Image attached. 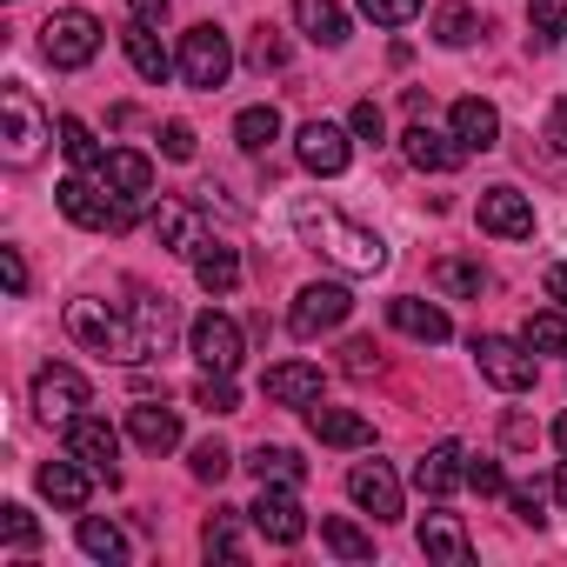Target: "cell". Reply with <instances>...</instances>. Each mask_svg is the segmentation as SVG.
Segmentation results:
<instances>
[{"instance_id": "e575fe53", "label": "cell", "mask_w": 567, "mask_h": 567, "mask_svg": "<svg viewBox=\"0 0 567 567\" xmlns=\"http://www.w3.org/2000/svg\"><path fill=\"white\" fill-rule=\"evenodd\" d=\"M321 540H328V554H341V560H374V534H361V527L341 520V514L321 520Z\"/></svg>"}, {"instance_id": "f5cc1de1", "label": "cell", "mask_w": 567, "mask_h": 567, "mask_svg": "<svg viewBox=\"0 0 567 567\" xmlns=\"http://www.w3.org/2000/svg\"><path fill=\"white\" fill-rule=\"evenodd\" d=\"M127 14H134L141 28H161V21H167V0H127Z\"/></svg>"}, {"instance_id": "e0dca14e", "label": "cell", "mask_w": 567, "mask_h": 567, "mask_svg": "<svg viewBox=\"0 0 567 567\" xmlns=\"http://www.w3.org/2000/svg\"><path fill=\"white\" fill-rule=\"evenodd\" d=\"M481 227H487L494 240H527V234H534L527 194H520V187H487V194H481Z\"/></svg>"}, {"instance_id": "2e32d148", "label": "cell", "mask_w": 567, "mask_h": 567, "mask_svg": "<svg viewBox=\"0 0 567 567\" xmlns=\"http://www.w3.org/2000/svg\"><path fill=\"white\" fill-rule=\"evenodd\" d=\"M321 388H328V381H321V368H308V361H280V368H267V374H260V394H267V401L301 408V414L321 401Z\"/></svg>"}, {"instance_id": "74e56055", "label": "cell", "mask_w": 567, "mask_h": 567, "mask_svg": "<svg viewBox=\"0 0 567 567\" xmlns=\"http://www.w3.org/2000/svg\"><path fill=\"white\" fill-rule=\"evenodd\" d=\"M520 341H527L534 354H567V308H560V315H527Z\"/></svg>"}, {"instance_id": "7a4b0ae2", "label": "cell", "mask_w": 567, "mask_h": 567, "mask_svg": "<svg viewBox=\"0 0 567 567\" xmlns=\"http://www.w3.org/2000/svg\"><path fill=\"white\" fill-rule=\"evenodd\" d=\"M54 200H61V214H68L74 227H87V234H121V227L134 220V207H127L114 187L87 181V174H68V181L54 187Z\"/></svg>"}, {"instance_id": "5bb4252c", "label": "cell", "mask_w": 567, "mask_h": 567, "mask_svg": "<svg viewBox=\"0 0 567 567\" xmlns=\"http://www.w3.org/2000/svg\"><path fill=\"white\" fill-rule=\"evenodd\" d=\"M127 321H134V361L167 354V341H174V301L167 295H134L127 301Z\"/></svg>"}, {"instance_id": "9a60e30c", "label": "cell", "mask_w": 567, "mask_h": 567, "mask_svg": "<svg viewBox=\"0 0 567 567\" xmlns=\"http://www.w3.org/2000/svg\"><path fill=\"white\" fill-rule=\"evenodd\" d=\"M68 454H74V461H87L94 474H107V487L121 481V467H114V454H121V434H114L107 421H94V414H74V421H68Z\"/></svg>"}, {"instance_id": "603a6c76", "label": "cell", "mask_w": 567, "mask_h": 567, "mask_svg": "<svg viewBox=\"0 0 567 567\" xmlns=\"http://www.w3.org/2000/svg\"><path fill=\"white\" fill-rule=\"evenodd\" d=\"M388 321H394L401 334H414V341H427V348H441V341L454 334V321H447V308H434V301H414V295H394V301H388Z\"/></svg>"}, {"instance_id": "52a82bcc", "label": "cell", "mask_w": 567, "mask_h": 567, "mask_svg": "<svg viewBox=\"0 0 567 567\" xmlns=\"http://www.w3.org/2000/svg\"><path fill=\"white\" fill-rule=\"evenodd\" d=\"M41 54H48L54 68H87V61L101 54V21H94V14H81V8L54 14V21L41 28Z\"/></svg>"}, {"instance_id": "816d5d0a", "label": "cell", "mask_w": 567, "mask_h": 567, "mask_svg": "<svg viewBox=\"0 0 567 567\" xmlns=\"http://www.w3.org/2000/svg\"><path fill=\"white\" fill-rule=\"evenodd\" d=\"M507 501H514V514H520V520H534V527L547 520V514H540V487H514Z\"/></svg>"}, {"instance_id": "f35d334b", "label": "cell", "mask_w": 567, "mask_h": 567, "mask_svg": "<svg viewBox=\"0 0 567 567\" xmlns=\"http://www.w3.org/2000/svg\"><path fill=\"white\" fill-rule=\"evenodd\" d=\"M527 28H534V54H540V48H560V41H567V0H534Z\"/></svg>"}, {"instance_id": "d590c367", "label": "cell", "mask_w": 567, "mask_h": 567, "mask_svg": "<svg viewBox=\"0 0 567 567\" xmlns=\"http://www.w3.org/2000/svg\"><path fill=\"white\" fill-rule=\"evenodd\" d=\"M54 134H61V154H68L74 167H87V174L101 167V141L87 134V121H74V114H61V121H54Z\"/></svg>"}, {"instance_id": "8d00e7d4", "label": "cell", "mask_w": 567, "mask_h": 567, "mask_svg": "<svg viewBox=\"0 0 567 567\" xmlns=\"http://www.w3.org/2000/svg\"><path fill=\"white\" fill-rule=\"evenodd\" d=\"M474 34H481V21H474L467 0H447V8L434 14V41H441V48H467Z\"/></svg>"}, {"instance_id": "cb8c5ba5", "label": "cell", "mask_w": 567, "mask_h": 567, "mask_svg": "<svg viewBox=\"0 0 567 567\" xmlns=\"http://www.w3.org/2000/svg\"><path fill=\"white\" fill-rule=\"evenodd\" d=\"M421 554L427 560H447V567H467L474 560V540H467L461 514H421Z\"/></svg>"}, {"instance_id": "ab89813d", "label": "cell", "mask_w": 567, "mask_h": 567, "mask_svg": "<svg viewBox=\"0 0 567 567\" xmlns=\"http://www.w3.org/2000/svg\"><path fill=\"white\" fill-rule=\"evenodd\" d=\"M434 288L441 295H481L487 274H481V260H434Z\"/></svg>"}, {"instance_id": "8fae6325", "label": "cell", "mask_w": 567, "mask_h": 567, "mask_svg": "<svg viewBox=\"0 0 567 567\" xmlns=\"http://www.w3.org/2000/svg\"><path fill=\"white\" fill-rule=\"evenodd\" d=\"M34 408H41V421H74L87 408V374L68 368V361H48L34 374Z\"/></svg>"}, {"instance_id": "ee69618b", "label": "cell", "mask_w": 567, "mask_h": 567, "mask_svg": "<svg viewBox=\"0 0 567 567\" xmlns=\"http://www.w3.org/2000/svg\"><path fill=\"white\" fill-rule=\"evenodd\" d=\"M361 14H368L374 28H408V21L421 14V0H361Z\"/></svg>"}, {"instance_id": "7bdbcfd3", "label": "cell", "mask_w": 567, "mask_h": 567, "mask_svg": "<svg viewBox=\"0 0 567 567\" xmlns=\"http://www.w3.org/2000/svg\"><path fill=\"white\" fill-rule=\"evenodd\" d=\"M247 68H260V74L288 68V41H280L274 28H260V34H254V48H247Z\"/></svg>"}, {"instance_id": "8992f818", "label": "cell", "mask_w": 567, "mask_h": 567, "mask_svg": "<svg viewBox=\"0 0 567 567\" xmlns=\"http://www.w3.org/2000/svg\"><path fill=\"white\" fill-rule=\"evenodd\" d=\"M474 368H481V381L501 388V394H527V388H534V354H527V341L481 334V341H474Z\"/></svg>"}, {"instance_id": "d6a6232c", "label": "cell", "mask_w": 567, "mask_h": 567, "mask_svg": "<svg viewBox=\"0 0 567 567\" xmlns=\"http://www.w3.org/2000/svg\"><path fill=\"white\" fill-rule=\"evenodd\" d=\"M81 554H94V560H107V567H121V560H127V534H121L114 520H101V514H87V520H81Z\"/></svg>"}, {"instance_id": "4dcf8cb0", "label": "cell", "mask_w": 567, "mask_h": 567, "mask_svg": "<svg viewBox=\"0 0 567 567\" xmlns=\"http://www.w3.org/2000/svg\"><path fill=\"white\" fill-rule=\"evenodd\" d=\"M127 61H134V74H141V81H154V87L174 74V54L161 48V28H141V21L127 28Z\"/></svg>"}, {"instance_id": "6f0895ef", "label": "cell", "mask_w": 567, "mask_h": 567, "mask_svg": "<svg viewBox=\"0 0 567 567\" xmlns=\"http://www.w3.org/2000/svg\"><path fill=\"white\" fill-rule=\"evenodd\" d=\"M554 447H560V454H567V414H560V421H554Z\"/></svg>"}, {"instance_id": "4316f807", "label": "cell", "mask_w": 567, "mask_h": 567, "mask_svg": "<svg viewBox=\"0 0 567 567\" xmlns=\"http://www.w3.org/2000/svg\"><path fill=\"white\" fill-rule=\"evenodd\" d=\"M194 280H200L207 295H234L240 288V254L220 247V240H200L194 247Z\"/></svg>"}, {"instance_id": "681fc988", "label": "cell", "mask_w": 567, "mask_h": 567, "mask_svg": "<svg viewBox=\"0 0 567 567\" xmlns=\"http://www.w3.org/2000/svg\"><path fill=\"white\" fill-rule=\"evenodd\" d=\"M467 487H474V494H487V501H494V494H507V474H501V467H494V461H467Z\"/></svg>"}, {"instance_id": "9c48e42d", "label": "cell", "mask_w": 567, "mask_h": 567, "mask_svg": "<svg viewBox=\"0 0 567 567\" xmlns=\"http://www.w3.org/2000/svg\"><path fill=\"white\" fill-rule=\"evenodd\" d=\"M187 348H194V361H200L207 374H234V368H240V328H234L220 308L194 315V328H187Z\"/></svg>"}, {"instance_id": "f6af8a7d", "label": "cell", "mask_w": 567, "mask_h": 567, "mask_svg": "<svg viewBox=\"0 0 567 567\" xmlns=\"http://www.w3.org/2000/svg\"><path fill=\"white\" fill-rule=\"evenodd\" d=\"M227 467H234V454L220 441H200L194 447V481H227Z\"/></svg>"}, {"instance_id": "836d02e7", "label": "cell", "mask_w": 567, "mask_h": 567, "mask_svg": "<svg viewBox=\"0 0 567 567\" xmlns=\"http://www.w3.org/2000/svg\"><path fill=\"white\" fill-rule=\"evenodd\" d=\"M200 547H207V560H247V540L234 527V507H214V520L200 527Z\"/></svg>"}, {"instance_id": "1f68e13d", "label": "cell", "mask_w": 567, "mask_h": 567, "mask_svg": "<svg viewBox=\"0 0 567 567\" xmlns=\"http://www.w3.org/2000/svg\"><path fill=\"white\" fill-rule=\"evenodd\" d=\"M234 141H240L247 154H267V147L280 141V107H240V114H234Z\"/></svg>"}, {"instance_id": "c3c4849f", "label": "cell", "mask_w": 567, "mask_h": 567, "mask_svg": "<svg viewBox=\"0 0 567 567\" xmlns=\"http://www.w3.org/2000/svg\"><path fill=\"white\" fill-rule=\"evenodd\" d=\"M354 381H368V374H381V348L374 341H348V361H341Z\"/></svg>"}, {"instance_id": "d6986e66", "label": "cell", "mask_w": 567, "mask_h": 567, "mask_svg": "<svg viewBox=\"0 0 567 567\" xmlns=\"http://www.w3.org/2000/svg\"><path fill=\"white\" fill-rule=\"evenodd\" d=\"M348 494H354L374 520H401V481H394L388 461H361V467L348 474Z\"/></svg>"}, {"instance_id": "6da1fadb", "label": "cell", "mask_w": 567, "mask_h": 567, "mask_svg": "<svg viewBox=\"0 0 567 567\" xmlns=\"http://www.w3.org/2000/svg\"><path fill=\"white\" fill-rule=\"evenodd\" d=\"M295 227H301V240H315L334 267H348V274H381L388 267V240L381 234H368V227H354V220H341L334 207H321V200H301L295 207Z\"/></svg>"}, {"instance_id": "5b68a950", "label": "cell", "mask_w": 567, "mask_h": 567, "mask_svg": "<svg viewBox=\"0 0 567 567\" xmlns=\"http://www.w3.org/2000/svg\"><path fill=\"white\" fill-rule=\"evenodd\" d=\"M181 74H187V87H200V94L227 87V74H234V48H227V34H220L214 21L187 28V41H181Z\"/></svg>"}, {"instance_id": "3957f363", "label": "cell", "mask_w": 567, "mask_h": 567, "mask_svg": "<svg viewBox=\"0 0 567 567\" xmlns=\"http://www.w3.org/2000/svg\"><path fill=\"white\" fill-rule=\"evenodd\" d=\"M68 334L87 348V354H107V361H134V321L107 301H68Z\"/></svg>"}, {"instance_id": "83f0119b", "label": "cell", "mask_w": 567, "mask_h": 567, "mask_svg": "<svg viewBox=\"0 0 567 567\" xmlns=\"http://www.w3.org/2000/svg\"><path fill=\"white\" fill-rule=\"evenodd\" d=\"M295 28L321 48H341L348 41V14H341V0H295Z\"/></svg>"}, {"instance_id": "60d3db41", "label": "cell", "mask_w": 567, "mask_h": 567, "mask_svg": "<svg viewBox=\"0 0 567 567\" xmlns=\"http://www.w3.org/2000/svg\"><path fill=\"white\" fill-rule=\"evenodd\" d=\"M0 540H8V547H41V520L21 501H8V507H0Z\"/></svg>"}, {"instance_id": "30bf717a", "label": "cell", "mask_w": 567, "mask_h": 567, "mask_svg": "<svg viewBox=\"0 0 567 567\" xmlns=\"http://www.w3.org/2000/svg\"><path fill=\"white\" fill-rule=\"evenodd\" d=\"M247 514H254V527H260L274 547H295V540L308 534V507L295 501V487H274V481H260V501H254Z\"/></svg>"}, {"instance_id": "b9f144b4", "label": "cell", "mask_w": 567, "mask_h": 567, "mask_svg": "<svg viewBox=\"0 0 567 567\" xmlns=\"http://www.w3.org/2000/svg\"><path fill=\"white\" fill-rule=\"evenodd\" d=\"M194 401H200L207 414H240V394H234V374H207V381L194 388Z\"/></svg>"}, {"instance_id": "f546056e", "label": "cell", "mask_w": 567, "mask_h": 567, "mask_svg": "<svg viewBox=\"0 0 567 567\" xmlns=\"http://www.w3.org/2000/svg\"><path fill=\"white\" fill-rule=\"evenodd\" d=\"M247 474H254V481H274V487H301V481H308V461H301L295 447H267V441H260V447L247 454Z\"/></svg>"}, {"instance_id": "11a10c76", "label": "cell", "mask_w": 567, "mask_h": 567, "mask_svg": "<svg viewBox=\"0 0 567 567\" xmlns=\"http://www.w3.org/2000/svg\"><path fill=\"white\" fill-rule=\"evenodd\" d=\"M540 288H547V295L567 308V267H547V274H540Z\"/></svg>"}, {"instance_id": "d4e9b609", "label": "cell", "mask_w": 567, "mask_h": 567, "mask_svg": "<svg viewBox=\"0 0 567 567\" xmlns=\"http://www.w3.org/2000/svg\"><path fill=\"white\" fill-rule=\"evenodd\" d=\"M454 141H461L467 154H487V147H501V114H494L481 94L454 101Z\"/></svg>"}, {"instance_id": "277c9868", "label": "cell", "mask_w": 567, "mask_h": 567, "mask_svg": "<svg viewBox=\"0 0 567 567\" xmlns=\"http://www.w3.org/2000/svg\"><path fill=\"white\" fill-rule=\"evenodd\" d=\"M0 121H8V127H0V141H8V161L14 167H28V161H41V147H48V114H41V101L21 87V81H8V87H0Z\"/></svg>"}, {"instance_id": "44dd1931", "label": "cell", "mask_w": 567, "mask_h": 567, "mask_svg": "<svg viewBox=\"0 0 567 567\" xmlns=\"http://www.w3.org/2000/svg\"><path fill=\"white\" fill-rule=\"evenodd\" d=\"M308 434L321 441V447H368L374 441V421L368 414H354V408H308Z\"/></svg>"}, {"instance_id": "f907efd6", "label": "cell", "mask_w": 567, "mask_h": 567, "mask_svg": "<svg viewBox=\"0 0 567 567\" xmlns=\"http://www.w3.org/2000/svg\"><path fill=\"white\" fill-rule=\"evenodd\" d=\"M0 274H8V295H28V260H21V247H0Z\"/></svg>"}, {"instance_id": "ffe728a7", "label": "cell", "mask_w": 567, "mask_h": 567, "mask_svg": "<svg viewBox=\"0 0 567 567\" xmlns=\"http://www.w3.org/2000/svg\"><path fill=\"white\" fill-rule=\"evenodd\" d=\"M401 154H408L421 174H454V167L467 161V147H461V141H447V134H434L421 114H414V127L401 134Z\"/></svg>"}, {"instance_id": "db71d44e", "label": "cell", "mask_w": 567, "mask_h": 567, "mask_svg": "<svg viewBox=\"0 0 567 567\" xmlns=\"http://www.w3.org/2000/svg\"><path fill=\"white\" fill-rule=\"evenodd\" d=\"M547 147L567 154V101H554V114H547Z\"/></svg>"}, {"instance_id": "4fadbf2b", "label": "cell", "mask_w": 567, "mask_h": 567, "mask_svg": "<svg viewBox=\"0 0 567 567\" xmlns=\"http://www.w3.org/2000/svg\"><path fill=\"white\" fill-rule=\"evenodd\" d=\"M94 181H101V187H114L127 207H141V200L154 194V161H147V154H134V147H107V154H101V167H94Z\"/></svg>"}, {"instance_id": "7402d4cb", "label": "cell", "mask_w": 567, "mask_h": 567, "mask_svg": "<svg viewBox=\"0 0 567 567\" xmlns=\"http://www.w3.org/2000/svg\"><path fill=\"white\" fill-rule=\"evenodd\" d=\"M34 481H41V494H48L54 507H68V514H81V507H87V494H94V467H87V461H74V454H68V461H48Z\"/></svg>"}, {"instance_id": "7dc6e473", "label": "cell", "mask_w": 567, "mask_h": 567, "mask_svg": "<svg viewBox=\"0 0 567 567\" xmlns=\"http://www.w3.org/2000/svg\"><path fill=\"white\" fill-rule=\"evenodd\" d=\"M161 154H167V161H194V127H187V121H167V127H161Z\"/></svg>"}, {"instance_id": "bcb514c9", "label": "cell", "mask_w": 567, "mask_h": 567, "mask_svg": "<svg viewBox=\"0 0 567 567\" xmlns=\"http://www.w3.org/2000/svg\"><path fill=\"white\" fill-rule=\"evenodd\" d=\"M348 127H354L361 141H388V114H381L374 101H354V114H348Z\"/></svg>"}, {"instance_id": "ba28073f", "label": "cell", "mask_w": 567, "mask_h": 567, "mask_svg": "<svg viewBox=\"0 0 567 567\" xmlns=\"http://www.w3.org/2000/svg\"><path fill=\"white\" fill-rule=\"evenodd\" d=\"M354 315V295L341 288V280H315V288H301V301H295V315H288V328L301 334V341H315V334H328V328H341Z\"/></svg>"}, {"instance_id": "9f6ffc18", "label": "cell", "mask_w": 567, "mask_h": 567, "mask_svg": "<svg viewBox=\"0 0 567 567\" xmlns=\"http://www.w3.org/2000/svg\"><path fill=\"white\" fill-rule=\"evenodd\" d=\"M554 494H560V507H567V461L554 467Z\"/></svg>"}, {"instance_id": "484cf974", "label": "cell", "mask_w": 567, "mask_h": 567, "mask_svg": "<svg viewBox=\"0 0 567 567\" xmlns=\"http://www.w3.org/2000/svg\"><path fill=\"white\" fill-rule=\"evenodd\" d=\"M127 434H134L147 454H167V447H181V414H174V408L141 401V408H127Z\"/></svg>"}, {"instance_id": "ac0fdd59", "label": "cell", "mask_w": 567, "mask_h": 567, "mask_svg": "<svg viewBox=\"0 0 567 567\" xmlns=\"http://www.w3.org/2000/svg\"><path fill=\"white\" fill-rule=\"evenodd\" d=\"M414 487H421V494H434V501H447L454 487H467V447H461V441L427 447V454L414 461Z\"/></svg>"}, {"instance_id": "7c38bea8", "label": "cell", "mask_w": 567, "mask_h": 567, "mask_svg": "<svg viewBox=\"0 0 567 567\" xmlns=\"http://www.w3.org/2000/svg\"><path fill=\"white\" fill-rule=\"evenodd\" d=\"M295 154H301V167H308V174L334 181V174H348V161H354V141H348L334 121H308V127H301V141H295Z\"/></svg>"}, {"instance_id": "f1b7e54d", "label": "cell", "mask_w": 567, "mask_h": 567, "mask_svg": "<svg viewBox=\"0 0 567 567\" xmlns=\"http://www.w3.org/2000/svg\"><path fill=\"white\" fill-rule=\"evenodd\" d=\"M154 240H161L167 254H194V247H200L194 207H187V200H161V207H154Z\"/></svg>"}]
</instances>
